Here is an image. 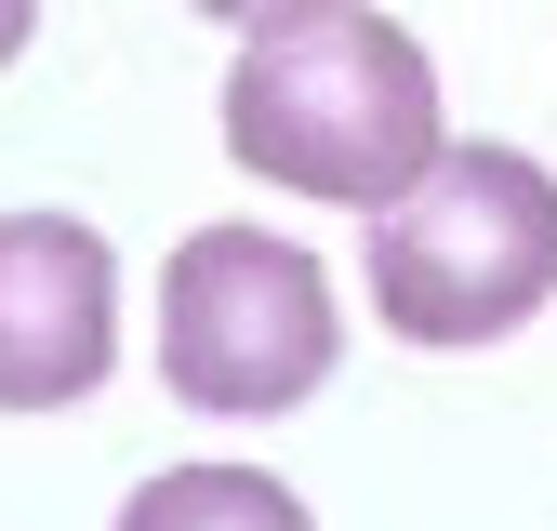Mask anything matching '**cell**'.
Listing matches in <instances>:
<instances>
[{"label":"cell","instance_id":"7a4b0ae2","mask_svg":"<svg viewBox=\"0 0 557 531\" xmlns=\"http://www.w3.org/2000/svg\"><path fill=\"white\" fill-rule=\"evenodd\" d=\"M557 293V173L531 147H438V173L372 213V319L398 346H505Z\"/></svg>","mask_w":557,"mask_h":531},{"label":"cell","instance_id":"277c9868","mask_svg":"<svg viewBox=\"0 0 557 531\" xmlns=\"http://www.w3.org/2000/svg\"><path fill=\"white\" fill-rule=\"evenodd\" d=\"M120 359V266L81 213H0V398L66 412Z\"/></svg>","mask_w":557,"mask_h":531},{"label":"cell","instance_id":"8992f818","mask_svg":"<svg viewBox=\"0 0 557 531\" xmlns=\"http://www.w3.org/2000/svg\"><path fill=\"white\" fill-rule=\"evenodd\" d=\"M213 27H265V14H306V0H199Z\"/></svg>","mask_w":557,"mask_h":531},{"label":"cell","instance_id":"5b68a950","mask_svg":"<svg viewBox=\"0 0 557 531\" xmlns=\"http://www.w3.org/2000/svg\"><path fill=\"white\" fill-rule=\"evenodd\" d=\"M120 531H319L265 465H160L147 492L120 505Z\"/></svg>","mask_w":557,"mask_h":531},{"label":"cell","instance_id":"3957f363","mask_svg":"<svg viewBox=\"0 0 557 531\" xmlns=\"http://www.w3.org/2000/svg\"><path fill=\"white\" fill-rule=\"evenodd\" d=\"M345 359V319L306 239H265V226H199L160 266V385L186 412H293L319 398Z\"/></svg>","mask_w":557,"mask_h":531},{"label":"cell","instance_id":"6da1fadb","mask_svg":"<svg viewBox=\"0 0 557 531\" xmlns=\"http://www.w3.org/2000/svg\"><path fill=\"white\" fill-rule=\"evenodd\" d=\"M438 66L398 14L372 0H306V14L239 27L226 66V160L293 186V199H345V213H385L438 173Z\"/></svg>","mask_w":557,"mask_h":531}]
</instances>
